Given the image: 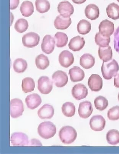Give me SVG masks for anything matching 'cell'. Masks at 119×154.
<instances>
[{"label":"cell","mask_w":119,"mask_h":154,"mask_svg":"<svg viewBox=\"0 0 119 154\" xmlns=\"http://www.w3.org/2000/svg\"><path fill=\"white\" fill-rule=\"evenodd\" d=\"M119 70V66L117 61L113 59L107 62H103L102 72L105 79H111L115 77Z\"/></svg>","instance_id":"obj_1"},{"label":"cell","mask_w":119,"mask_h":154,"mask_svg":"<svg viewBox=\"0 0 119 154\" xmlns=\"http://www.w3.org/2000/svg\"><path fill=\"white\" fill-rule=\"evenodd\" d=\"M59 138L64 144H70L74 142L77 137L76 131L71 126H65L59 133Z\"/></svg>","instance_id":"obj_2"},{"label":"cell","mask_w":119,"mask_h":154,"mask_svg":"<svg viewBox=\"0 0 119 154\" xmlns=\"http://www.w3.org/2000/svg\"><path fill=\"white\" fill-rule=\"evenodd\" d=\"M38 132L41 138L48 139L53 137L56 134V128L52 122H43L39 125Z\"/></svg>","instance_id":"obj_3"},{"label":"cell","mask_w":119,"mask_h":154,"mask_svg":"<svg viewBox=\"0 0 119 154\" xmlns=\"http://www.w3.org/2000/svg\"><path fill=\"white\" fill-rule=\"evenodd\" d=\"M24 105L21 100L14 98L10 102V116L13 118H17L22 115L24 112Z\"/></svg>","instance_id":"obj_4"},{"label":"cell","mask_w":119,"mask_h":154,"mask_svg":"<svg viewBox=\"0 0 119 154\" xmlns=\"http://www.w3.org/2000/svg\"><path fill=\"white\" fill-rule=\"evenodd\" d=\"M53 88L52 82L46 76L40 77L38 81V89L41 94L47 95L52 91Z\"/></svg>","instance_id":"obj_5"},{"label":"cell","mask_w":119,"mask_h":154,"mask_svg":"<svg viewBox=\"0 0 119 154\" xmlns=\"http://www.w3.org/2000/svg\"><path fill=\"white\" fill-rule=\"evenodd\" d=\"M40 40V37L38 34L33 32L27 33L22 37L23 45L28 48L37 46L39 43Z\"/></svg>","instance_id":"obj_6"},{"label":"cell","mask_w":119,"mask_h":154,"mask_svg":"<svg viewBox=\"0 0 119 154\" xmlns=\"http://www.w3.org/2000/svg\"><path fill=\"white\" fill-rule=\"evenodd\" d=\"M11 143L13 146H27L29 141L28 137L25 134L21 132H16L12 134Z\"/></svg>","instance_id":"obj_7"},{"label":"cell","mask_w":119,"mask_h":154,"mask_svg":"<svg viewBox=\"0 0 119 154\" xmlns=\"http://www.w3.org/2000/svg\"><path fill=\"white\" fill-rule=\"evenodd\" d=\"M89 124L91 129L96 131H100L106 127V121L102 116L96 115L91 118Z\"/></svg>","instance_id":"obj_8"},{"label":"cell","mask_w":119,"mask_h":154,"mask_svg":"<svg viewBox=\"0 0 119 154\" xmlns=\"http://www.w3.org/2000/svg\"><path fill=\"white\" fill-rule=\"evenodd\" d=\"M52 79L55 85L60 88L65 86L68 81V78L66 73L61 70L55 72L52 75Z\"/></svg>","instance_id":"obj_9"},{"label":"cell","mask_w":119,"mask_h":154,"mask_svg":"<svg viewBox=\"0 0 119 154\" xmlns=\"http://www.w3.org/2000/svg\"><path fill=\"white\" fill-rule=\"evenodd\" d=\"M88 84L91 91L98 92L103 87V80L99 75L92 74L88 79Z\"/></svg>","instance_id":"obj_10"},{"label":"cell","mask_w":119,"mask_h":154,"mask_svg":"<svg viewBox=\"0 0 119 154\" xmlns=\"http://www.w3.org/2000/svg\"><path fill=\"white\" fill-rule=\"evenodd\" d=\"M55 39L52 36L46 35L43 38L41 50L47 54L52 53L55 49Z\"/></svg>","instance_id":"obj_11"},{"label":"cell","mask_w":119,"mask_h":154,"mask_svg":"<svg viewBox=\"0 0 119 154\" xmlns=\"http://www.w3.org/2000/svg\"><path fill=\"white\" fill-rule=\"evenodd\" d=\"M58 11L61 16L65 17H70L74 12V8L70 2L64 1L59 3Z\"/></svg>","instance_id":"obj_12"},{"label":"cell","mask_w":119,"mask_h":154,"mask_svg":"<svg viewBox=\"0 0 119 154\" xmlns=\"http://www.w3.org/2000/svg\"><path fill=\"white\" fill-rule=\"evenodd\" d=\"M114 23L107 19L102 21L99 26V32L103 36L110 37L114 32Z\"/></svg>","instance_id":"obj_13"},{"label":"cell","mask_w":119,"mask_h":154,"mask_svg":"<svg viewBox=\"0 0 119 154\" xmlns=\"http://www.w3.org/2000/svg\"><path fill=\"white\" fill-rule=\"evenodd\" d=\"M59 61L63 67L68 68L74 63V57L70 51L64 50L59 54Z\"/></svg>","instance_id":"obj_14"},{"label":"cell","mask_w":119,"mask_h":154,"mask_svg":"<svg viewBox=\"0 0 119 154\" xmlns=\"http://www.w3.org/2000/svg\"><path fill=\"white\" fill-rule=\"evenodd\" d=\"M93 112L92 103L89 101H85L80 103L79 107V115L82 119H87L92 115Z\"/></svg>","instance_id":"obj_15"},{"label":"cell","mask_w":119,"mask_h":154,"mask_svg":"<svg viewBox=\"0 0 119 154\" xmlns=\"http://www.w3.org/2000/svg\"><path fill=\"white\" fill-rule=\"evenodd\" d=\"M88 89L82 84L76 85L72 90V94L75 99L79 100L85 98L88 95Z\"/></svg>","instance_id":"obj_16"},{"label":"cell","mask_w":119,"mask_h":154,"mask_svg":"<svg viewBox=\"0 0 119 154\" xmlns=\"http://www.w3.org/2000/svg\"><path fill=\"white\" fill-rule=\"evenodd\" d=\"M28 108L34 109L40 106L42 102L40 96L38 94H33L27 96L25 100Z\"/></svg>","instance_id":"obj_17"},{"label":"cell","mask_w":119,"mask_h":154,"mask_svg":"<svg viewBox=\"0 0 119 154\" xmlns=\"http://www.w3.org/2000/svg\"><path fill=\"white\" fill-rule=\"evenodd\" d=\"M71 23L70 18L64 17L60 15L57 17L54 24L57 29L65 30L70 27Z\"/></svg>","instance_id":"obj_18"},{"label":"cell","mask_w":119,"mask_h":154,"mask_svg":"<svg viewBox=\"0 0 119 154\" xmlns=\"http://www.w3.org/2000/svg\"><path fill=\"white\" fill-rule=\"evenodd\" d=\"M85 42L83 37L80 36L73 37L70 40L69 44L70 49L74 52L80 51L84 48Z\"/></svg>","instance_id":"obj_19"},{"label":"cell","mask_w":119,"mask_h":154,"mask_svg":"<svg viewBox=\"0 0 119 154\" xmlns=\"http://www.w3.org/2000/svg\"><path fill=\"white\" fill-rule=\"evenodd\" d=\"M54 113L55 109L53 107L48 104L43 105L38 112V116L41 119H52Z\"/></svg>","instance_id":"obj_20"},{"label":"cell","mask_w":119,"mask_h":154,"mask_svg":"<svg viewBox=\"0 0 119 154\" xmlns=\"http://www.w3.org/2000/svg\"><path fill=\"white\" fill-rule=\"evenodd\" d=\"M69 74L71 81L74 82L82 81L85 77L84 72L79 66H74L70 69Z\"/></svg>","instance_id":"obj_21"},{"label":"cell","mask_w":119,"mask_h":154,"mask_svg":"<svg viewBox=\"0 0 119 154\" xmlns=\"http://www.w3.org/2000/svg\"><path fill=\"white\" fill-rule=\"evenodd\" d=\"M85 14L87 18L91 20H96L100 16L99 8L94 4H90L86 7Z\"/></svg>","instance_id":"obj_22"},{"label":"cell","mask_w":119,"mask_h":154,"mask_svg":"<svg viewBox=\"0 0 119 154\" xmlns=\"http://www.w3.org/2000/svg\"><path fill=\"white\" fill-rule=\"evenodd\" d=\"M95 59L91 54H85L80 59V64L85 69H89L94 66Z\"/></svg>","instance_id":"obj_23"},{"label":"cell","mask_w":119,"mask_h":154,"mask_svg":"<svg viewBox=\"0 0 119 154\" xmlns=\"http://www.w3.org/2000/svg\"><path fill=\"white\" fill-rule=\"evenodd\" d=\"M99 55L100 59L103 62H107L111 60L113 57L112 50L111 47L109 45L106 47H100Z\"/></svg>","instance_id":"obj_24"},{"label":"cell","mask_w":119,"mask_h":154,"mask_svg":"<svg viewBox=\"0 0 119 154\" xmlns=\"http://www.w3.org/2000/svg\"><path fill=\"white\" fill-rule=\"evenodd\" d=\"M20 11L23 16L25 17H29L31 16L34 13V5L30 1H25L21 5Z\"/></svg>","instance_id":"obj_25"},{"label":"cell","mask_w":119,"mask_h":154,"mask_svg":"<svg viewBox=\"0 0 119 154\" xmlns=\"http://www.w3.org/2000/svg\"><path fill=\"white\" fill-rule=\"evenodd\" d=\"M108 17L113 20H117L119 19V5L115 3L108 5L106 9Z\"/></svg>","instance_id":"obj_26"},{"label":"cell","mask_w":119,"mask_h":154,"mask_svg":"<svg viewBox=\"0 0 119 154\" xmlns=\"http://www.w3.org/2000/svg\"><path fill=\"white\" fill-rule=\"evenodd\" d=\"M35 64L38 69L44 70L49 66V61L47 57L41 54L36 57Z\"/></svg>","instance_id":"obj_27"},{"label":"cell","mask_w":119,"mask_h":154,"mask_svg":"<svg viewBox=\"0 0 119 154\" xmlns=\"http://www.w3.org/2000/svg\"><path fill=\"white\" fill-rule=\"evenodd\" d=\"M107 142L110 145H115L119 143V131L117 130H111L106 135Z\"/></svg>","instance_id":"obj_28"},{"label":"cell","mask_w":119,"mask_h":154,"mask_svg":"<svg viewBox=\"0 0 119 154\" xmlns=\"http://www.w3.org/2000/svg\"><path fill=\"white\" fill-rule=\"evenodd\" d=\"M77 30L80 34H88L91 30V23L88 21L82 19L80 20L77 24Z\"/></svg>","instance_id":"obj_29"},{"label":"cell","mask_w":119,"mask_h":154,"mask_svg":"<svg viewBox=\"0 0 119 154\" xmlns=\"http://www.w3.org/2000/svg\"><path fill=\"white\" fill-rule=\"evenodd\" d=\"M62 111L66 117H71L75 114L76 107L73 103L66 102L62 106Z\"/></svg>","instance_id":"obj_30"},{"label":"cell","mask_w":119,"mask_h":154,"mask_svg":"<svg viewBox=\"0 0 119 154\" xmlns=\"http://www.w3.org/2000/svg\"><path fill=\"white\" fill-rule=\"evenodd\" d=\"M22 87L23 92H31L34 91V88H35V82L31 78H25L22 80Z\"/></svg>","instance_id":"obj_31"},{"label":"cell","mask_w":119,"mask_h":154,"mask_svg":"<svg viewBox=\"0 0 119 154\" xmlns=\"http://www.w3.org/2000/svg\"><path fill=\"white\" fill-rule=\"evenodd\" d=\"M55 38L56 40V47L59 48L66 46L68 41L67 35L62 32H57L55 35Z\"/></svg>","instance_id":"obj_32"},{"label":"cell","mask_w":119,"mask_h":154,"mask_svg":"<svg viewBox=\"0 0 119 154\" xmlns=\"http://www.w3.org/2000/svg\"><path fill=\"white\" fill-rule=\"evenodd\" d=\"M35 5L37 11L40 13H46L50 9V4L47 0H36Z\"/></svg>","instance_id":"obj_33"},{"label":"cell","mask_w":119,"mask_h":154,"mask_svg":"<svg viewBox=\"0 0 119 154\" xmlns=\"http://www.w3.org/2000/svg\"><path fill=\"white\" fill-rule=\"evenodd\" d=\"M27 63L22 59L16 60L13 63V68L15 71L18 73L24 72L27 68Z\"/></svg>","instance_id":"obj_34"},{"label":"cell","mask_w":119,"mask_h":154,"mask_svg":"<svg viewBox=\"0 0 119 154\" xmlns=\"http://www.w3.org/2000/svg\"><path fill=\"white\" fill-rule=\"evenodd\" d=\"M95 39L97 45L100 47L109 46L110 42V37L103 36L99 32L95 35Z\"/></svg>","instance_id":"obj_35"},{"label":"cell","mask_w":119,"mask_h":154,"mask_svg":"<svg viewBox=\"0 0 119 154\" xmlns=\"http://www.w3.org/2000/svg\"><path fill=\"white\" fill-rule=\"evenodd\" d=\"M95 108L99 111L105 110L109 105L108 100L102 96H99L95 98L94 100Z\"/></svg>","instance_id":"obj_36"},{"label":"cell","mask_w":119,"mask_h":154,"mask_svg":"<svg viewBox=\"0 0 119 154\" xmlns=\"http://www.w3.org/2000/svg\"><path fill=\"white\" fill-rule=\"evenodd\" d=\"M15 29L18 32L22 33L25 32L28 28V22L26 19H20L16 21L15 24Z\"/></svg>","instance_id":"obj_37"},{"label":"cell","mask_w":119,"mask_h":154,"mask_svg":"<svg viewBox=\"0 0 119 154\" xmlns=\"http://www.w3.org/2000/svg\"><path fill=\"white\" fill-rule=\"evenodd\" d=\"M107 116L109 120H117L119 119V106H116L110 109L108 112Z\"/></svg>","instance_id":"obj_38"},{"label":"cell","mask_w":119,"mask_h":154,"mask_svg":"<svg viewBox=\"0 0 119 154\" xmlns=\"http://www.w3.org/2000/svg\"><path fill=\"white\" fill-rule=\"evenodd\" d=\"M114 37L115 49L119 54V26L115 32Z\"/></svg>","instance_id":"obj_39"},{"label":"cell","mask_w":119,"mask_h":154,"mask_svg":"<svg viewBox=\"0 0 119 154\" xmlns=\"http://www.w3.org/2000/svg\"><path fill=\"white\" fill-rule=\"evenodd\" d=\"M42 143L39 140L36 139H33L29 141L28 146H42Z\"/></svg>","instance_id":"obj_40"},{"label":"cell","mask_w":119,"mask_h":154,"mask_svg":"<svg viewBox=\"0 0 119 154\" xmlns=\"http://www.w3.org/2000/svg\"><path fill=\"white\" fill-rule=\"evenodd\" d=\"M20 0H10V9L14 10L17 8Z\"/></svg>","instance_id":"obj_41"},{"label":"cell","mask_w":119,"mask_h":154,"mask_svg":"<svg viewBox=\"0 0 119 154\" xmlns=\"http://www.w3.org/2000/svg\"><path fill=\"white\" fill-rule=\"evenodd\" d=\"M114 82L115 86L119 88V73L115 78Z\"/></svg>","instance_id":"obj_42"},{"label":"cell","mask_w":119,"mask_h":154,"mask_svg":"<svg viewBox=\"0 0 119 154\" xmlns=\"http://www.w3.org/2000/svg\"><path fill=\"white\" fill-rule=\"evenodd\" d=\"M72 1L75 4H82L85 2L87 0H72Z\"/></svg>","instance_id":"obj_43"},{"label":"cell","mask_w":119,"mask_h":154,"mask_svg":"<svg viewBox=\"0 0 119 154\" xmlns=\"http://www.w3.org/2000/svg\"><path fill=\"white\" fill-rule=\"evenodd\" d=\"M118 101L119 102V93L118 95Z\"/></svg>","instance_id":"obj_44"},{"label":"cell","mask_w":119,"mask_h":154,"mask_svg":"<svg viewBox=\"0 0 119 154\" xmlns=\"http://www.w3.org/2000/svg\"><path fill=\"white\" fill-rule=\"evenodd\" d=\"M118 2H119V0H117Z\"/></svg>","instance_id":"obj_45"}]
</instances>
